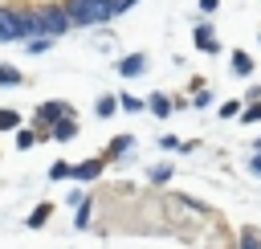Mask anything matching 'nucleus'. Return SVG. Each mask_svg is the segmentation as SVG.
Returning a JSON list of instances; mask_svg holds the SVG:
<instances>
[{
    "label": "nucleus",
    "mask_w": 261,
    "mask_h": 249,
    "mask_svg": "<svg viewBox=\"0 0 261 249\" xmlns=\"http://www.w3.org/2000/svg\"><path fill=\"white\" fill-rule=\"evenodd\" d=\"M45 49H49V37H45V33H41V37H37V41H33V37H29V53H45Z\"/></svg>",
    "instance_id": "nucleus-14"
},
{
    "label": "nucleus",
    "mask_w": 261,
    "mask_h": 249,
    "mask_svg": "<svg viewBox=\"0 0 261 249\" xmlns=\"http://www.w3.org/2000/svg\"><path fill=\"white\" fill-rule=\"evenodd\" d=\"M257 147H261V139H257Z\"/></svg>",
    "instance_id": "nucleus-21"
},
{
    "label": "nucleus",
    "mask_w": 261,
    "mask_h": 249,
    "mask_svg": "<svg viewBox=\"0 0 261 249\" xmlns=\"http://www.w3.org/2000/svg\"><path fill=\"white\" fill-rule=\"evenodd\" d=\"M61 114H69L65 102H45V106H41V118H45V122H61Z\"/></svg>",
    "instance_id": "nucleus-2"
},
{
    "label": "nucleus",
    "mask_w": 261,
    "mask_h": 249,
    "mask_svg": "<svg viewBox=\"0 0 261 249\" xmlns=\"http://www.w3.org/2000/svg\"><path fill=\"white\" fill-rule=\"evenodd\" d=\"M0 86H20V69H12V65H0Z\"/></svg>",
    "instance_id": "nucleus-8"
},
{
    "label": "nucleus",
    "mask_w": 261,
    "mask_h": 249,
    "mask_svg": "<svg viewBox=\"0 0 261 249\" xmlns=\"http://www.w3.org/2000/svg\"><path fill=\"white\" fill-rule=\"evenodd\" d=\"M196 45H200L204 53H216V37H212V29H208V24H200V29H196Z\"/></svg>",
    "instance_id": "nucleus-3"
},
{
    "label": "nucleus",
    "mask_w": 261,
    "mask_h": 249,
    "mask_svg": "<svg viewBox=\"0 0 261 249\" xmlns=\"http://www.w3.org/2000/svg\"><path fill=\"white\" fill-rule=\"evenodd\" d=\"M98 171H102V163H98V159H86V163H77V167H73V176H77V180H94Z\"/></svg>",
    "instance_id": "nucleus-4"
},
{
    "label": "nucleus",
    "mask_w": 261,
    "mask_h": 249,
    "mask_svg": "<svg viewBox=\"0 0 261 249\" xmlns=\"http://www.w3.org/2000/svg\"><path fill=\"white\" fill-rule=\"evenodd\" d=\"M53 135H57V139H61V143H65V139H73V135H77V127H73V122H69V118H61V122H57V127H53Z\"/></svg>",
    "instance_id": "nucleus-6"
},
{
    "label": "nucleus",
    "mask_w": 261,
    "mask_h": 249,
    "mask_svg": "<svg viewBox=\"0 0 261 249\" xmlns=\"http://www.w3.org/2000/svg\"><path fill=\"white\" fill-rule=\"evenodd\" d=\"M20 127V114L16 110H0V131H16Z\"/></svg>",
    "instance_id": "nucleus-7"
},
{
    "label": "nucleus",
    "mask_w": 261,
    "mask_h": 249,
    "mask_svg": "<svg viewBox=\"0 0 261 249\" xmlns=\"http://www.w3.org/2000/svg\"><path fill=\"white\" fill-rule=\"evenodd\" d=\"M232 69H237V73H253V61H249L245 53H232Z\"/></svg>",
    "instance_id": "nucleus-11"
},
{
    "label": "nucleus",
    "mask_w": 261,
    "mask_h": 249,
    "mask_svg": "<svg viewBox=\"0 0 261 249\" xmlns=\"http://www.w3.org/2000/svg\"><path fill=\"white\" fill-rule=\"evenodd\" d=\"M241 249H261V245H257V237H245V241H241Z\"/></svg>",
    "instance_id": "nucleus-18"
},
{
    "label": "nucleus",
    "mask_w": 261,
    "mask_h": 249,
    "mask_svg": "<svg viewBox=\"0 0 261 249\" xmlns=\"http://www.w3.org/2000/svg\"><path fill=\"white\" fill-rule=\"evenodd\" d=\"M143 65H147V61H143V57H122V61H118V69H122V73H126V78H130V73H139V69H143Z\"/></svg>",
    "instance_id": "nucleus-5"
},
{
    "label": "nucleus",
    "mask_w": 261,
    "mask_h": 249,
    "mask_svg": "<svg viewBox=\"0 0 261 249\" xmlns=\"http://www.w3.org/2000/svg\"><path fill=\"white\" fill-rule=\"evenodd\" d=\"M216 4H220V0H200V8H204V12H212Z\"/></svg>",
    "instance_id": "nucleus-19"
},
{
    "label": "nucleus",
    "mask_w": 261,
    "mask_h": 249,
    "mask_svg": "<svg viewBox=\"0 0 261 249\" xmlns=\"http://www.w3.org/2000/svg\"><path fill=\"white\" fill-rule=\"evenodd\" d=\"M257 118H261V102H253V106L241 114V122H257Z\"/></svg>",
    "instance_id": "nucleus-17"
},
{
    "label": "nucleus",
    "mask_w": 261,
    "mask_h": 249,
    "mask_svg": "<svg viewBox=\"0 0 261 249\" xmlns=\"http://www.w3.org/2000/svg\"><path fill=\"white\" fill-rule=\"evenodd\" d=\"M12 37H24V16L0 12V41H12Z\"/></svg>",
    "instance_id": "nucleus-1"
},
{
    "label": "nucleus",
    "mask_w": 261,
    "mask_h": 249,
    "mask_svg": "<svg viewBox=\"0 0 261 249\" xmlns=\"http://www.w3.org/2000/svg\"><path fill=\"white\" fill-rule=\"evenodd\" d=\"M49 176H53V180H65V176H73V167H69V163H53Z\"/></svg>",
    "instance_id": "nucleus-15"
},
{
    "label": "nucleus",
    "mask_w": 261,
    "mask_h": 249,
    "mask_svg": "<svg viewBox=\"0 0 261 249\" xmlns=\"http://www.w3.org/2000/svg\"><path fill=\"white\" fill-rule=\"evenodd\" d=\"M147 106H151L155 114H167V110H171V98H163V94H151V102H147Z\"/></svg>",
    "instance_id": "nucleus-10"
},
{
    "label": "nucleus",
    "mask_w": 261,
    "mask_h": 249,
    "mask_svg": "<svg viewBox=\"0 0 261 249\" xmlns=\"http://www.w3.org/2000/svg\"><path fill=\"white\" fill-rule=\"evenodd\" d=\"M114 106H122V102H118V98H110V94H106V98H98V114H102V118H106V114H114Z\"/></svg>",
    "instance_id": "nucleus-12"
},
{
    "label": "nucleus",
    "mask_w": 261,
    "mask_h": 249,
    "mask_svg": "<svg viewBox=\"0 0 261 249\" xmlns=\"http://www.w3.org/2000/svg\"><path fill=\"white\" fill-rule=\"evenodd\" d=\"M118 102H122V110H130V114L147 106V102H143V98H135V94H118Z\"/></svg>",
    "instance_id": "nucleus-9"
},
{
    "label": "nucleus",
    "mask_w": 261,
    "mask_h": 249,
    "mask_svg": "<svg viewBox=\"0 0 261 249\" xmlns=\"http://www.w3.org/2000/svg\"><path fill=\"white\" fill-rule=\"evenodd\" d=\"M253 171H257V176H261V151H257V155H253Z\"/></svg>",
    "instance_id": "nucleus-20"
},
{
    "label": "nucleus",
    "mask_w": 261,
    "mask_h": 249,
    "mask_svg": "<svg viewBox=\"0 0 261 249\" xmlns=\"http://www.w3.org/2000/svg\"><path fill=\"white\" fill-rule=\"evenodd\" d=\"M126 147H135V139H130V135H118V139L110 143V151H114V155H122Z\"/></svg>",
    "instance_id": "nucleus-13"
},
{
    "label": "nucleus",
    "mask_w": 261,
    "mask_h": 249,
    "mask_svg": "<svg viewBox=\"0 0 261 249\" xmlns=\"http://www.w3.org/2000/svg\"><path fill=\"white\" fill-rule=\"evenodd\" d=\"M49 212H53V208H49V204H41V208L29 216V225H45V220H49Z\"/></svg>",
    "instance_id": "nucleus-16"
}]
</instances>
